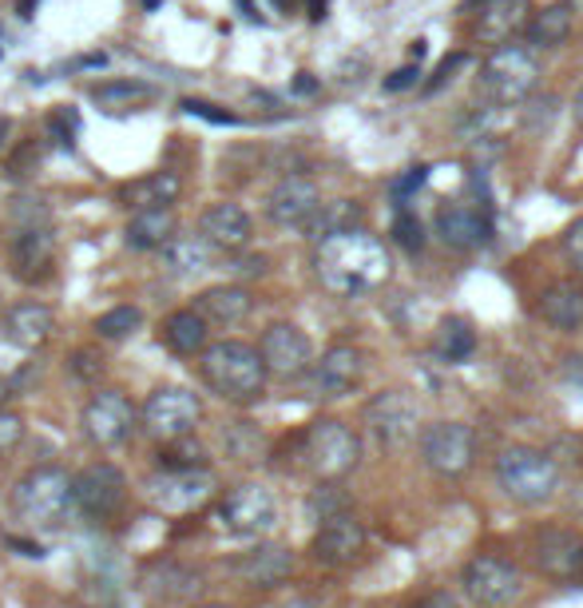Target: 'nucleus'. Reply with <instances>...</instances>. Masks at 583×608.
Here are the masks:
<instances>
[{"label": "nucleus", "instance_id": "1", "mask_svg": "<svg viewBox=\"0 0 583 608\" xmlns=\"http://www.w3.org/2000/svg\"><path fill=\"white\" fill-rule=\"evenodd\" d=\"M313 271L330 294L362 299L393 279V255L374 232L350 227V232L325 235L313 243Z\"/></svg>", "mask_w": 583, "mask_h": 608}, {"label": "nucleus", "instance_id": "2", "mask_svg": "<svg viewBox=\"0 0 583 608\" xmlns=\"http://www.w3.org/2000/svg\"><path fill=\"white\" fill-rule=\"evenodd\" d=\"M198 374L207 382L210 394H219L222 402L235 406H250L262 398L266 390V367H262L259 350L239 338H222V342H207L198 350Z\"/></svg>", "mask_w": 583, "mask_h": 608}, {"label": "nucleus", "instance_id": "3", "mask_svg": "<svg viewBox=\"0 0 583 608\" xmlns=\"http://www.w3.org/2000/svg\"><path fill=\"white\" fill-rule=\"evenodd\" d=\"M12 514L21 517L36 533H56L72 521L76 497H72V477L60 465H41L28 470L12 489Z\"/></svg>", "mask_w": 583, "mask_h": 608}, {"label": "nucleus", "instance_id": "4", "mask_svg": "<svg viewBox=\"0 0 583 608\" xmlns=\"http://www.w3.org/2000/svg\"><path fill=\"white\" fill-rule=\"evenodd\" d=\"M540 85V56L528 44H496L480 64V92L492 108L524 104Z\"/></svg>", "mask_w": 583, "mask_h": 608}, {"label": "nucleus", "instance_id": "5", "mask_svg": "<svg viewBox=\"0 0 583 608\" xmlns=\"http://www.w3.org/2000/svg\"><path fill=\"white\" fill-rule=\"evenodd\" d=\"M500 489L508 493L516 505H544L552 502L560 489V465L540 450L528 446H512L496 458Z\"/></svg>", "mask_w": 583, "mask_h": 608}, {"label": "nucleus", "instance_id": "6", "mask_svg": "<svg viewBox=\"0 0 583 608\" xmlns=\"http://www.w3.org/2000/svg\"><path fill=\"white\" fill-rule=\"evenodd\" d=\"M362 458V441L357 434L338 418H318L302 434V465L318 482H338L354 470Z\"/></svg>", "mask_w": 583, "mask_h": 608}, {"label": "nucleus", "instance_id": "7", "mask_svg": "<svg viewBox=\"0 0 583 608\" xmlns=\"http://www.w3.org/2000/svg\"><path fill=\"white\" fill-rule=\"evenodd\" d=\"M215 493V473L203 470H156L144 482V502L167 517H183L195 514L210 502Z\"/></svg>", "mask_w": 583, "mask_h": 608}, {"label": "nucleus", "instance_id": "8", "mask_svg": "<svg viewBox=\"0 0 583 608\" xmlns=\"http://www.w3.org/2000/svg\"><path fill=\"white\" fill-rule=\"evenodd\" d=\"M365 426L381 450H401L421 434V406L409 390H381L365 406Z\"/></svg>", "mask_w": 583, "mask_h": 608}, {"label": "nucleus", "instance_id": "9", "mask_svg": "<svg viewBox=\"0 0 583 608\" xmlns=\"http://www.w3.org/2000/svg\"><path fill=\"white\" fill-rule=\"evenodd\" d=\"M139 426V409L132 406L124 390H100L88 398L80 414V430L83 438L100 446V450H115V446H124Z\"/></svg>", "mask_w": 583, "mask_h": 608}, {"label": "nucleus", "instance_id": "10", "mask_svg": "<svg viewBox=\"0 0 583 608\" xmlns=\"http://www.w3.org/2000/svg\"><path fill=\"white\" fill-rule=\"evenodd\" d=\"M198 418H203V402H198L195 390L187 386H159L147 394L144 409H139V421L151 438L167 441L179 438V434H195Z\"/></svg>", "mask_w": 583, "mask_h": 608}, {"label": "nucleus", "instance_id": "11", "mask_svg": "<svg viewBox=\"0 0 583 608\" xmlns=\"http://www.w3.org/2000/svg\"><path fill=\"white\" fill-rule=\"evenodd\" d=\"M421 458L441 477H460L477 462V434L465 421H437L421 434Z\"/></svg>", "mask_w": 583, "mask_h": 608}, {"label": "nucleus", "instance_id": "12", "mask_svg": "<svg viewBox=\"0 0 583 608\" xmlns=\"http://www.w3.org/2000/svg\"><path fill=\"white\" fill-rule=\"evenodd\" d=\"M465 593L480 608H508L512 600H521L524 577L512 561L484 553V556H472L469 565H465Z\"/></svg>", "mask_w": 583, "mask_h": 608}, {"label": "nucleus", "instance_id": "13", "mask_svg": "<svg viewBox=\"0 0 583 608\" xmlns=\"http://www.w3.org/2000/svg\"><path fill=\"white\" fill-rule=\"evenodd\" d=\"M72 497L88 521H112L127 502V477L112 462H95L72 477Z\"/></svg>", "mask_w": 583, "mask_h": 608}, {"label": "nucleus", "instance_id": "14", "mask_svg": "<svg viewBox=\"0 0 583 608\" xmlns=\"http://www.w3.org/2000/svg\"><path fill=\"white\" fill-rule=\"evenodd\" d=\"M259 358L266 374L274 378H302L313 362V342L302 326L294 323H271L259 338Z\"/></svg>", "mask_w": 583, "mask_h": 608}, {"label": "nucleus", "instance_id": "15", "mask_svg": "<svg viewBox=\"0 0 583 608\" xmlns=\"http://www.w3.org/2000/svg\"><path fill=\"white\" fill-rule=\"evenodd\" d=\"M219 521L222 529L239 537H262L271 533L274 521H278V502L262 485H239L219 502Z\"/></svg>", "mask_w": 583, "mask_h": 608}, {"label": "nucleus", "instance_id": "16", "mask_svg": "<svg viewBox=\"0 0 583 608\" xmlns=\"http://www.w3.org/2000/svg\"><path fill=\"white\" fill-rule=\"evenodd\" d=\"M310 390L318 398H345L365 374V354L357 347H330L318 362H310Z\"/></svg>", "mask_w": 583, "mask_h": 608}, {"label": "nucleus", "instance_id": "17", "mask_svg": "<svg viewBox=\"0 0 583 608\" xmlns=\"http://www.w3.org/2000/svg\"><path fill=\"white\" fill-rule=\"evenodd\" d=\"M437 239L448 251H480L492 239L489 211L477 203H448L437 211Z\"/></svg>", "mask_w": 583, "mask_h": 608}, {"label": "nucleus", "instance_id": "18", "mask_svg": "<svg viewBox=\"0 0 583 608\" xmlns=\"http://www.w3.org/2000/svg\"><path fill=\"white\" fill-rule=\"evenodd\" d=\"M12 274L21 279V283H44L48 274H53V262H56V235L53 227L44 223V227H16L12 235Z\"/></svg>", "mask_w": 583, "mask_h": 608}, {"label": "nucleus", "instance_id": "19", "mask_svg": "<svg viewBox=\"0 0 583 608\" xmlns=\"http://www.w3.org/2000/svg\"><path fill=\"white\" fill-rule=\"evenodd\" d=\"M536 568L544 577L560 581H583V537L572 533V529H544L536 537Z\"/></svg>", "mask_w": 583, "mask_h": 608}, {"label": "nucleus", "instance_id": "20", "mask_svg": "<svg viewBox=\"0 0 583 608\" xmlns=\"http://www.w3.org/2000/svg\"><path fill=\"white\" fill-rule=\"evenodd\" d=\"M56 330V315L53 306L41 303V299H24V303H12L0 318V338L16 350H36L44 347Z\"/></svg>", "mask_w": 583, "mask_h": 608}, {"label": "nucleus", "instance_id": "21", "mask_svg": "<svg viewBox=\"0 0 583 608\" xmlns=\"http://www.w3.org/2000/svg\"><path fill=\"white\" fill-rule=\"evenodd\" d=\"M139 588L147 593V600H156V605H179V600H195L198 588H203V573L183 561H151L144 568V577H139Z\"/></svg>", "mask_w": 583, "mask_h": 608}, {"label": "nucleus", "instance_id": "22", "mask_svg": "<svg viewBox=\"0 0 583 608\" xmlns=\"http://www.w3.org/2000/svg\"><path fill=\"white\" fill-rule=\"evenodd\" d=\"M318 203H322V191H318L313 179L286 176V179H278L271 188V195H266V215H271V223H278V227H302L313 211H318Z\"/></svg>", "mask_w": 583, "mask_h": 608}, {"label": "nucleus", "instance_id": "23", "mask_svg": "<svg viewBox=\"0 0 583 608\" xmlns=\"http://www.w3.org/2000/svg\"><path fill=\"white\" fill-rule=\"evenodd\" d=\"M365 549V529L354 514H333L322 521V529L313 533V556L322 565H354Z\"/></svg>", "mask_w": 583, "mask_h": 608}, {"label": "nucleus", "instance_id": "24", "mask_svg": "<svg viewBox=\"0 0 583 608\" xmlns=\"http://www.w3.org/2000/svg\"><path fill=\"white\" fill-rule=\"evenodd\" d=\"M198 235H203L215 251L235 255L250 243L254 223H250V215L239 207V203H210V207L198 215Z\"/></svg>", "mask_w": 583, "mask_h": 608}, {"label": "nucleus", "instance_id": "25", "mask_svg": "<svg viewBox=\"0 0 583 608\" xmlns=\"http://www.w3.org/2000/svg\"><path fill=\"white\" fill-rule=\"evenodd\" d=\"M472 32L484 44H508L528 21V0H472Z\"/></svg>", "mask_w": 583, "mask_h": 608}, {"label": "nucleus", "instance_id": "26", "mask_svg": "<svg viewBox=\"0 0 583 608\" xmlns=\"http://www.w3.org/2000/svg\"><path fill=\"white\" fill-rule=\"evenodd\" d=\"M294 568V556L286 553L282 545H259L250 549V553H239L230 561V573L250 588H274L282 581L290 577Z\"/></svg>", "mask_w": 583, "mask_h": 608}, {"label": "nucleus", "instance_id": "27", "mask_svg": "<svg viewBox=\"0 0 583 608\" xmlns=\"http://www.w3.org/2000/svg\"><path fill=\"white\" fill-rule=\"evenodd\" d=\"M195 311L207 318V326H239L254 311V299H250L247 286L222 283V286H207V291L198 294Z\"/></svg>", "mask_w": 583, "mask_h": 608}, {"label": "nucleus", "instance_id": "28", "mask_svg": "<svg viewBox=\"0 0 583 608\" xmlns=\"http://www.w3.org/2000/svg\"><path fill=\"white\" fill-rule=\"evenodd\" d=\"M536 315L552 330H580L583 326V291L575 283H552L544 286L536 299Z\"/></svg>", "mask_w": 583, "mask_h": 608}, {"label": "nucleus", "instance_id": "29", "mask_svg": "<svg viewBox=\"0 0 583 608\" xmlns=\"http://www.w3.org/2000/svg\"><path fill=\"white\" fill-rule=\"evenodd\" d=\"M159 338H163L167 350L191 358V354H198V350L207 347L210 326H207V318L198 315L195 306H187V311H171V315L159 323Z\"/></svg>", "mask_w": 583, "mask_h": 608}, {"label": "nucleus", "instance_id": "30", "mask_svg": "<svg viewBox=\"0 0 583 608\" xmlns=\"http://www.w3.org/2000/svg\"><path fill=\"white\" fill-rule=\"evenodd\" d=\"M175 235V211L171 207H139L124 232V243L132 251H159Z\"/></svg>", "mask_w": 583, "mask_h": 608}, {"label": "nucleus", "instance_id": "31", "mask_svg": "<svg viewBox=\"0 0 583 608\" xmlns=\"http://www.w3.org/2000/svg\"><path fill=\"white\" fill-rule=\"evenodd\" d=\"M159 251H163V267L171 274H179V279L203 274L210 267V259H215V247L203 235H171Z\"/></svg>", "mask_w": 583, "mask_h": 608}, {"label": "nucleus", "instance_id": "32", "mask_svg": "<svg viewBox=\"0 0 583 608\" xmlns=\"http://www.w3.org/2000/svg\"><path fill=\"white\" fill-rule=\"evenodd\" d=\"M183 195V179L179 171H151V176L136 179L124 188V203L132 211L139 207H171V203Z\"/></svg>", "mask_w": 583, "mask_h": 608}, {"label": "nucleus", "instance_id": "33", "mask_svg": "<svg viewBox=\"0 0 583 608\" xmlns=\"http://www.w3.org/2000/svg\"><path fill=\"white\" fill-rule=\"evenodd\" d=\"M572 24H575L572 4H548L531 21H524V36H528L531 48H560L572 36Z\"/></svg>", "mask_w": 583, "mask_h": 608}, {"label": "nucleus", "instance_id": "34", "mask_svg": "<svg viewBox=\"0 0 583 608\" xmlns=\"http://www.w3.org/2000/svg\"><path fill=\"white\" fill-rule=\"evenodd\" d=\"M362 223V203L357 200H333V203H318L310 219L298 227L310 243L325 239V235H338V232H350Z\"/></svg>", "mask_w": 583, "mask_h": 608}, {"label": "nucleus", "instance_id": "35", "mask_svg": "<svg viewBox=\"0 0 583 608\" xmlns=\"http://www.w3.org/2000/svg\"><path fill=\"white\" fill-rule=\"evenodd\" d=\"M472 350H477V330H472L469 318H460V315L441 318L437 335H433V354H437L441 362H448V367H457V362H465Z\"/></svg>", "mask_w": 583, "mask_h": 608}, {"label": "nucleus", "instance_id": "36", "mask_svg": "<svg viewBox=\"0 0 583 608\" xmlns=\"http://www.w3.org/2000/svg\"><path fill=\"white\" fill-rule=\"evenodd\" d=\"M151 88L144 80H107V85H95L92 88V104H100L104 112L112 116H124V112H136L151 100Z\"/></svg>", "mask_w": 583, "mask_h": 608}, {"label": "nucleus", "instance_id": "37", "mask_svg": "<svg viewBox=\"0 0 583 608\" xmlns=\"http://www.w3.org/2000/svg\"><path fill=\"white\" fill-rule=\"evenodd\" d=\"M207 465V446L191 434L167 438L156 450V470H203Z\"/></svg>", "mask_w": 583, "mask_h": 608}, {"label": "nucleus", "instance_id": "38", "mask_svg": "<svg viewBox=\"0 0 583 608\" xmlns=\"http://www.w3.org/2000/svg\"><path fill=\"white\" fill-rule=\"evenodd\" d=\"M144 326V311L132 303H119L112 306V311H104V315L95 318V338H104V342H124V338H132Z\"/></svg>", "mask_w": 583, "mask_h": 608}, {"label": "nucleus", "instance_id": "39", "mask_svg": "<svg viewBox=\"0 0 583 608\" xmlns=\"http://www.w3.org/2000/svg\"><path fill=\"white\" fill-rule=\"evenodd\" d=\"M68 374L76 378V382H100V374H104V354L92 347H80L68 354Z\"/></svg>", "mask_w": 583, "mask_h": 608}, {"label": "nucleus", "instance_id": "40", "mask_svg": "<svg viewBox=\"0 0 583 608\" xmlns=\"http://www.w3.org/2000/svg\"><path fill=\"white\" fill-rule=\"evenodd\" d=\"M393 239H397V247H401V251H421V247H425V223L416 219L413 211H401V215H397L393 219Z\"/></svg>", "mask_w": 583, "mask_h": 608}, {"label": "nucleus", "instance_id": "41", "mask_svg": "<svg viewBox=\"0 0 583 608\" xmlns=\"http://www.w3.org/2000/svg\"><path fill=\"white\" fill-rule=\"evenodd\" d=\"M222 441H227V450L235 453V458H250V453L262 446V434L254 430L250 421H235V426L222 430Z\"/></svg>", "mask_w": 583, "mask_h": 608}, {"label": "nucleus", "instance_id": "42", "mask_svg": "<svg viewBox=\"0 0 583 608\" xmlns=\"http://www.w3.org/2000/svg\"><path fill=\"white\" fill-rule=\"evenodd\" d=\"M469 64H472L469 53H448L445 60H441L437 72H433V76L425 80V92H428V95H433V92H445V88L453 85V80H457V72H465Z\"/></svg>", "mask_w": 583, "mask_h": 608}, {"label": "nucleus", "instance_id": "43", "mask_svg": "<svg viewBox=\"0 0 583 608\" xmlns=\"http://www.w3.org/2000/svg\"><path fill=\"white\" fill-rule=\"evenodd\" d=\"M12 219H16V227H44L48 223V203L36 195H24V200L12 203Z\"/></svg>", "mask_w": 583, "mask_h": 608}, {"label": "nucleus", "instance_id": "44", "mask_svg": "<svg viewBox=\"0 0 583 608\" xmlns=\"http://www.w3.org/2000/svg\"><path fill=\"white\" fill-rule=\"evenodd\" d=\"M21 441H24V418L16 414V409L0 406V458L16 450Z\"/></svg>", "mask_w": 583, "mask_h": 608}, {"label": "nucleus", "instance_id": "45", "mask_svg": "<svg viewBox=\"0 0 583 608\" xmlns=\"http://www.w3.org/2000/svg\"><path fill=\"white\" fill-rule=\"evenodd\" d=\"M345 509V497L338 489H333L330 482L325 485H318L313 489V497H310V514L318 517V521H325V517H333V514H342Z\"/></svg>", "mask_w": 583, "mask_h": 608}, {"label": "nucleus", "instance_id": "46", "mask_svg": "<svg viewBox=\"0 0 583 608\" xmlns=\"http://www.w3.org/2000/svg\"><path fill=\"white\" fill-rule=\"evenodd\" d=\"M552 112H556V95H536L531 92L528 100H524V127H531V132H536V127H544L548 124V120H552Z\"/></svg>", "mask_w": 583, "mask_h": 608}, {"label": "nucleus", "instance_id": "47", "mask_svg": "<svg viewBox=\"0 0 583 608\" xmlns=\"http://www.w3.org/2000/svg\"><path fill=\"white\" fill-rule=\"evenodd\" d=\"M563 255H568L575 271L583 274V219L568 223V232H563Z\"/></svg>", "mask_w": 583, "mask_h": 608}, {"label": "nucleus", "instance_id": "48", "mask_svg": "<svg viewBox=\"0 0 583 608\" xmlns=\"http://www.w3.org/2000/svg\"><path fill=\"white\" fill-rule=\"evenodd\" d=\"M421 80V68L416 64H405V68H397V72H389L386 80V92H409V88Z\"/></svg>", "mask_w": 583, "mask_h": 608}, {"label": "nucleus", "instance_id": "49", "mask_svg": "<svg viewBox=\"0 0 583 608\" xmlns=\"http://www.w3.org/2000/svg\"><path fill=\"white\" fill-rule=\"evenodd\" d=\"M191 112V116H203V120H210V124H235V116L230 112H219L215 104H203V100H187L183 104Z\"/></svg>", "mask_w": 583, "mask_h": 608}, {"label": "nucleus", "instance_id": "50", "mask_svg": "<svg viewBox=\"0 0 583 608\" xmlns=\"http://www.w3.org/2000/svg\"><path fill=\"white\" fill-rule=\"evenodd\" d=\"M235 274H247V279H254V274H266V259L262 255H250V259H239L235 267H230Z\"/></svg>", "mask_w": 583, "mask_h": 608}, {"label": "nucleus", "instance_id": "51", "mask_svg": "<svg viewBox=\"0 0 583 608\" xmlns=\"http://www.w3.org/2000/svg\"><path fill=\"white\" fill-rule=\"evenodd\" d=\"M413 608H460L457 600L448 597V593H425V597L416 600Z\"/></svg>", "mask_w": 583, "mask_h": 608}, {"label": "nucleus", "instance_id": "52", "mask_svg": "<svg viewBox=\"0 0 583 608\" xmlns=\"http://www.w3.org/2000/svg\"><path fill=\"white\" fill-rule=\"evenodd\" d=\"M12 549H21V556H44V549L36 541H21V537H9Z\"/></svg>", "mask_w": 583, "mask_h": 608}, {"label": "nucleus", "instance_id": "53", "mask_svg": "<svg viewBox=\"0 0 583 608\" xmlns=\"http://www.w3.org/2000/svg\"><path fill=\"white\" fill-rule=\"evenodd\" d=\"M572 116H575V124L583 127V88L575 92V100H572Z\"/></svg>", "mask_w": 583, "mask_h": 608}, {"label": "nucleus", "instance_id": "54", "mask_svg": "<svg viewBox=\"0 0 583 608\" xmlns=\"http://www.w3.org/2000/svg\"><path fill=\"white\" fill-rule=\"evenodd\" d=\"M294 88H298V92H313V88H318V85H313V80H310V72H302V76H298V80H294Z\"/></svg>", "mask_w": 583, "mask_h": 608}, {"label": "nucleus", "instance_id": "55", "mask_svg": "<svg viewBox=\"0 0 583 608\" xmlns=\"http://www.w3.org/2000/svg\"><path fill=\"white\" fill-rule=\"evenodd\" d=\"M274 4H278V9H282V12H290V9H294V4H298V0H274Z\"/></svg>", "mask_w": 583, "mask_h": 608}, {"label": "nucleus", "instance_id": "56", "mask_svg": "<svg viewBox=\"0 0 583 608\" xmlns=\"http://www.w3.org/2000/svg\"><path fill=\"white\" fill-rule=\"evenodd\" d=\"M4 398H9V382L0 378V406H4Z\"/></svg>", "mask_w": 583, "mask_h": 608}, {"label": "nucleus", "instance_id": "57", "mask_svg": "<svg viewBox=\"0 0 583 608\" xmlns=\"http://www.w3.org/2000/svg\"><path fill=\"white\" fill-rule=\"evenodd\" d=\"M282 608H313L310 600H290V605H282Z\"/></svg>", "mask_w": 583, "mask_h": 608}, {"label": "nucleus", "instance_id": "58", "mask_svg": "<svg viewBox=\"0 0 583 608\" xmlns=\"http://www.w3.org/2000/svg\"><path fill=\"white\" fill-rule=\"evenodd\" d=\"M4 136H9V120H0V144H4Z\"/></svg>", "mask_w": 583, "mask_h": 608}, {"label": "nucleus", "instance_id": "59", "mask_svg": "<svg viewBox=\"0 0 583 608\" xmlns=\"http://www.w3.org/2000/svg\"><path fill=\"white\" fill-rule=\"evenodd\" d=\"M195 608H230V605H195Z\"/></svg>", "mask_w": 583, "mask_h": 608}]
</instances>
